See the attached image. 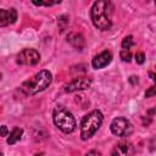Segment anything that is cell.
Here are the masks:
<instances>
[{
  "mask_svg": "<svg viewBox=\"0 0 156 156\" xmlns=\"http://www.w3.org/2000/svg\"><path fill=\"white\" fill-rule=\"evenodd\" d=\"M147 74H149L150 79H151V80H154V82L156 83V66H154V67L147 72Z\"/></svg>",
  "mask_w": 156,
  "mask_h": 156,
  "instance_id": "ac0fdd59",
  "label": "cell"
},
{
  "mask_svg": "<svg viewBox=\"0 0 156 156\" xmlns=\"http://www.w3.org/2000/svg\"><path fill=\"white\" fill-rule=\"evenodd\" d=\"M104 116L99 110H94L85 115L80 122V138L82 140L90 139L102 123Z\"/></svg>",
  "mask_w": 156,
  "mask_h": 156,
  "instance_id": "3957f363",
  "label": "cell"
},
{
  "mask_svg": "<svg viewBox=\"0 0 156 156\" xmlns=\"http://www.w3.org/2000/svg\"><path fill=\"white\" fill-rule=\"evenodd\" d=\"M22 134H23V129L20 128V127H15V128L12 129V132L10 133L9 138H7V144H9V145H13V144H16V143L21 139Z\"/></svg>",
  "mask_w": 156,
  "mask_h": 156,
  "instance_id": "7c38bea8",
  "label": "cell"
},
{
  "mask_svg": "<svg viewBox=\"0 0 156 156\" xmlns=\"http://www.w3.org/2000/svg\"><path fill=\"white\" fill-rule=\"evenodd\" d=\"M119 57H121L122 61H124V62H130V60H132V52H130V50H124V49H122L121 52H119Z\"/></svg>",
  "mask_w": 156,
  "mask_h": 156,
  "instance_id": "5bb4252c",
  "label": "cell"
},
{
  "mask_svg": "<svg viewBox=\"0 0 156 156\" xmlns=\"http://www.w3.org/2000/svg\"><path fill=\"white\" fill-rule=\"evenodd\" d=\"M7 133H9L7 127H6V126H1V136H6Z\"/></svg>",
  "mask_w": 156,
  "mask_h": 156,
  "instance_id": "44dd1931",
  "label": "cell"
},
{
  "mask_svg": "<svg viewBox=\"0 0 156 156\" xmlns=\"http://www.w3.org/2000/svg\"><path fill=\"white\" fill-rule=\"evenodd\" d=\"M110 129H111L112 134H115L117 136H128L133 130V126L127 118L116 117L112 119V122L110 124Z\"/></svg>",
  "mask_w": 156,
  "mask_h": 156,
  "instance_id": "5b68a950",
  "label": "cell"
},
{
  "mask_svg": "<svg viewBox=\"0 0 156 156\" xmlns=\"http://www.w3.org/2000/svg\"><path fill=\"white\" fill-rule=\"evenodd\" d=\"M133 155H134L133 144L127 140H122L113 146L110 156H133Z\"/></svg>",
  "mask_w": 156,
  "mask_h": 156,
  "instance_id": "ba28073f",
  "label": "cell"
},
{
  "mask_svg": "<svg viewBox=\"0 0 156 156\" xmlns=\"http://www.w3.org/2000/svg\"><path fill=\"white\" fill-rule=\"evenodd\" d=\"M34 156H43V154H37V155H34Z\"/></svg>",
  "mask_w": 156,
  "mask_h": 156,
  "instance_id": "7402d4cb",
  "label": "cell"
},
{
  "mask_svg": "<svg viewBox=\"0 0 156 156\" xmlns=\"http://www.w3.org/2000/svg\"><path fill=\"white\" fill-rule=\"evenodd\" d=\"M112 5L108 1H95L90 9V18L93 24L100 30H108L112 26L111 11Z\"/></svg>",
  "mask_w": 156,
  "mask_h": 156,
  "instance_id": "6da1fadb",
  "label": "cell"
},
{
  "mask_svg": "<svg viewBox=\"0 0 156 156\" xmlns=\"http://www.w3.org/2000/svg\"><path fill=\"white\" fill-rule=\"evenodd\" d=\"M67 41L76 49L78 50H83V48L85 46V40H84V37L79 33H76V32H72L67 35Z\"/></svg>",
  "mask_w": 156,
  "mask_h": 156,
  "instance_id": "8fae6325",
  "label": "cell"
},
{
  "mask_svg": "<svg viewBox=\"0 0 156 156\" xmlns=\"http://www.w3.org/2000/svg\"><path fill=\"white\" fill-rule=\"evenodd\" d=\"M52 121L55 123V126L63 133L68 134L72 133L76 127H77V122L74 116L63 106H56L52 111Z\"/></svg>",
  "mask_w": 156,
  "mask_h": 156,
  "instance_id": "277c9868",
  "label": "cell"
},
{
  "mask_svg": "<svg viewBox=\"0 0 156 156\" xmlns=\"http://www.w3.org/2000/svg\"><path fill=\"white\" fill-rule=\"evenodd\" d=\"M37 6H52L56 4H60L61 1H32Z\"/></svg>",
  "mask_w": 156,
  "mask_h": 156,
  "instance_id": "9a60e30c",
  "label": "cell"
},
{
  "mask_svg": "<svg viewBox=\"0 0 156 156\" xmlns=\"http://www.w3.org/2000/svg\"><path fill=\"white\" fill-rule=\"evenodd\" d=\"M90 85H91V79L89 77H78L65 87V91L73 93L77 90H84L90 88Z\"/></svg>",
  "mask_w": 156,
  "mask_h": 156,
  "instance_id": "52a82bcc",
  "label": "cell"
},
{
  "mask_svg": "<svg viewBox=\"0 0 156 156\" xmlns=\"http://www.w3.org/2000/svg\"><path fill=\"white\" fill-rule=\"evenodd\" d=\"M51 80H52V74L46 71V69H43L40 72H38L37 74H34L32 78H29L28 80L23 82L22 85L20 87V90L26 95V96H29V95H35L38 94L39 91H43L45 90L50 84H51Z\"/></svg>",
  "mask_w": 156,
  "mask_h": 156,
  "instance_id": "7a4b0ae2",
  "label": "cell"
},
{
  "mask_svg": "<svg viewBox=\"0 0 156 156\" xmlns=\"http://www.w3.org/2000/svg\"><path fill=\"white\" fill-rule=\"evenodd\" d=\"M111 61H112V54L108 50H104L96 56H94V58L91 60V65L95 69H100L106 67Z\"/></svg>",
  "mask_w": 156,
  "mask_h": 156,
  "instance_id": "9c48e42d",
  "label": "cell"
},
{
  "mask_svg": "<svg viewBox=\"0 0 156 156\" xmlns=\"http://www.w3.org/2000/svg\"><path fill=\"white\" fill-rule=\"evenodd\" d=\"M135 61H136L138 65H143L144 61H145V54L141 52V51L136 52V54H135Z\"/></svg>",
  "mask_w": 156,
  "mask_h": 156,
  "instance_id": "2e32d148",
  "label": "cell"
},
{
  "mask_svg": "<svg viewBox=\"0 0 156 156\" xmlns=\"http://www.w3.org/2000/svg\"><path fill=\"white\" fill-rule=\"evenodd\" d=\"M40 61V54L35 49H23L16 57V62L18 65L34 66Z\"/></svg>",
  "mask_w": 156,
  "mask_h": 156,
  "instance_id": "8992f818",
  "label": "cell"
},
{
  "mask_svg": "<svg viewBox=\"0 0 156 156\" xmlns=\"http://www.w3.org/2000/svg\"><path fill=\"white\" fill-rule=\"evenodd\" d=\"M85 156H101V152L98 150H90Z\"/></svg>",
  "mask_w": 156,
  "mask_h": 156,
  "instance_id": "d6986e66",
  "label": "cell"
},
{
  "mask_svg": "<svg viewBox=\"0 0 156 156\" xmlns=\"http://www.w3.org/2000/svg\"><path fill=\"white\" fill-rule=\"evenodd\" d=\"M17 20V11L16 9L11 7L9 10L1 9L0 10V27H6L9 24L15 23Z\"/></svg>",
  "mask_w": 156,
  "mask_h": 156,
  "instance_id": "30bf717a",
  "label": "cell"
},
{
  "mask_svg": "<svg viewBox=\"0 0 156 156\" xmlns=\"http://www.w3.org/2000/svg\"><path fill=\"white\" fill-rule=\"evenodd\" d=\"M129 82H130L132 84H136V83L139 82V79H138L136 76H130V77H129Z\"/></svg>",
  "mask_w": 156,
  "mask_h": 156,
  "instance_id": "ffe728a7",
  "label": "cell"
},
{
  "mask_svg": "<svg viewBox=\"0 0 156 156\" xmlns=\"http://www.w3.org/2000/svg\"><path fill=\"white\" fill-rule=\"evenodd\" d=\"M155 95H156V85H151L145 91V98H151V96H155Z\"/></svg>",
  "mask_w": 156,
  "mask_h": 156,
  "instance_id": "e0dca14e",
  "label": "cell"
},
{
  "mask_svg": "<svg viewBox=\"0 0 156 156\" xmlns=\"http://www.w3.org/2000/svg\"><path fill=\"white\" fill-rule=\"evenodd\" d=\"M133 45H134V41H133L132 35H128L122 40V49H124V50H129Z\"/></svg>",
  "mask_w": 156,
  "mask_h": 156,
  "instance_id": "4fadbf2b",
  "label": "cell"
}]
</instances>
